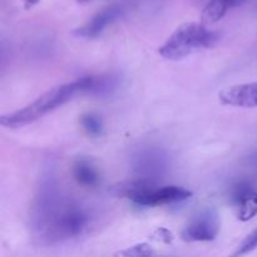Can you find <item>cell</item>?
Instances as JSON below:
<instances>
[{"label":"cell","instance_id":"6da1fadb","mask_svg":"<svg viewBox=\"0 0 257 257\" xmlns=\"http://www.w3.org/2000/svg\"><path fill=\"white\" fill-rule=\"evenodd\" d=\"M32 220L38 240L50 245L82 235L89 226L90 216L72 198L47 188L38 197Z\"/></svg>","mask_w":257,"mask_h":257},{"label":"cell","instance_id":"7a4b0ae2","mask_svg":"<svg viewBox=\"0 0 257 257\" xmlns=\"http://www.w3.org/2000/svg\"><path fill=\"white\" fill-rule=\"evenodd\" d=\"M79 93L84 94V77L72 83L52 88L22 109L4 114L0 122L7 128H20L32 124L48 113L72 100Z\"/></svg>","mask_w":257,"mask_h":257},{"label":"cell","instance_id":"3957f363","mask_svg":"<svg viewBox=\"0 0 257 257\" xmlns=\"http://www.w3.org/2000/svg\"><path fill=\"white\" fill-rule=\"evenodd\" d=\"M220 39V33L208 29L203 23H185L180 25L158 49L161 57L180 60L198 50L213 47Z\"/></svg>","mask_w":257,"mask_h":257},{"label":"cell","instance_id":"277c9868","mask_svg":"<svg viewBox=\"0 0 257 257\" xmlns=\"http://www.w3.org/2000/svg\"><path fill=\"white\" fill-rule=\"evenodd\" d=\"M220 231V220L213 208H205L193 216L183 228L182 236L186 242L213 241Z\"/></svg>","mask_w":257,"mask_h":257},{"label":"cell","instance_id":"5b68a950","mask_svg":"<svg viewBox=\"0 0 257 257\" xmlns=\"http://www.w3.org/2000/svg\"><path fill=\"white\" fill-rule=\"evenodd\" d=\"M168 158L162 150L156 147L142 148L138 151L132 160L135 175L143 180L155 181L162 177L167 171Z\"/></svg>","mask_w":257,"mask_h":257},{"label":"cell","instance_id":"8992f818","mask_svg":"<svg viewBox=\"0 0 257 257\" xmlns=\"http://www.w3.org/2000/svg\"><path fill=\"white\" fill-rule=\"evenodd\" d=\"M191 196H192L191 191L183 187H178V186H165V187L153 186L147 192L138 196L132 202H135L138 206L153 207V206L181 202V201L190 198Z\"/></svg>","mask_w":257,"mask_h":257},{"label":"cell","instance_id":"52a82bcc","mask_svg":"<svg viewBox=\"0 0 257 257\" xmlns=\"http://www.w3.org/2000/svg\"><path fill=\"white\" fill-rule=\"evenodd\" d=\"M123 14V8L120 5H112L98 12L90 20H88L83 27L75 30V35L82 38H95L107 27L119 19Z\"/></svg>","mask_w":257,"mask_h":257},{"label":"cell","instance_id":"ba28073f","mask_svg":"<svg viewBox=\"0 0 257 257\" xmlns=\"http://www.w3.org/2000/svg\"><path fill=\"white\" fill-rule=\"evenodd\" d=\"M220 102L232 107H257V83H243L227 87L218 94Z\"/></svg>","mask_w":257,"mask_h":257},{"label":"cell","instance_id":"9c48e42d","mask_svg":"<svg viewBox=\"0 0 257 257\" xmlns=\"http://www.w3.org/2000/svg\"><path fill=\"white\" fill-rule=\"evenodd\" d=\"M119 85L118 75L104 74V75H89L84 77V94L100 95L105 97L114 92Z\"/></svg>","mask_w":257,"mask_h":257},{"label":"cell","instance_id":"30bf717a","mask_svg":"<svg viewBox=\"0 0 257 257\" xmlns=\"http://www.w3.org/2000/svg\"><path fill=\"white\" fill-rule=\"evenodd\" d=\"M72 173L78 185L83 186V187L94 188L100 182V176L97 168L93 166L90 161L85 160V158H79L73 163Z\"/></svg>","mask_w":257,"mask_h":257},{"label":"cell","instance_id":"8fae6325","mask_svg":"<svg viewBox=\"0 0 257 257\" xmlns=\"http://www.w3.org/2000/svg\"><path fill=\"white\" fill-rule=\"evenodd\" d=\"M245 0H210L202 10L201 19L206 25H212L220 22L230 8L241 4Z\"/></svg>","mask_w":257,"mask_h":257},{"label":"cell","instance_id":"7c38bea8","mask_svg":"<svg viewBox=\"0 0 257 257\" xmlns=\"http://www.w3.org/2000/svg\"><path fill=\"white\" fill-rule=\"evenodd\" d=\"M79 122L83 130L85 131V133L90 137L97 138L103 136V133H104V124H103L102 118H100V115L95 114V113H84L80 117Z\"/></svg>","mask_w":257,"mask_h":257},{"label":"cell","instance_id":"4fadbf2b","mask_svg":"<svg viewBox=\"0 0 257 257\" xmlns=\"http://www.w3.org/2000/svg\"><path fill=\"white\" fill-rule=\"evenodd\" d=\"M238 208V220L241 221H250L257 216V192L253 191L251 192L240 205L237 206Z\"/></svg>","mask_w":257,"mask_h":257},{"label":"cell","instance_id":"5bb4252c","mask_svg":"<svg viewBox=\"0 0 257 257\" xmlns=\"http://www.w3.org/2000/svg\"><path fill=\"white\" fill-rule=\"evenodd\" d=\"M253 188L251 186V183H248L247 181H238L235 185L231 187L230 191V198L232 201L233 205L238 206L251 192H253Z\"/></svg>","mask_w":257,"mask_h":257},{"label":"cell","instance_id":"9a60e30c","mask_svg":"<svg viewBox=\"0 0 257 257\" xmlns=\"http://www.w3.org/2000/svg\"><path fill=\"white\" fill-rule=\"evenodd\" d=\"M155 251L151 247V245L148 243L142 242L138 243V245L132 246V247L127 248L124 251H119V252L115 253V256H152L155 255Z\"/></svg>","mask_w":257,"mask_h":257},{"label":"cell","instance_id":"2e32d148","mask_svg":"<svg viewBox=\"0 0 257 257\" xmlns=\"http://www.w3.org/2000/svg\"><path fill=\"white\" fill-rule=\"evenodd\" d=\"M257 247V228L253 230L245 240L242 241L240 246H238V250L236 251L233 255L235 256H241L246 255V253H250L251 251H253Z\"/></svg>","mask_w":257,"mask_h":257},{"label":"cell","instance_id":"e0dca14e","mask_svg":"<svg viewBox=\"0 0 257 257\" xmlns=\"http://www.w3.org/2000/svg\"><path fill=\"white\" fill-rule=\"evenodd\" d=\"M153 238H156L157 241H162V242L171 243L173 241V235L166 228H158L156 230V232L153 233Z\"/></svg>","mask_w":257,"mask_h":257},{"label":"cell","instance_id":"ac0fdd59","mask_svg":"<svg viewBox=\"0 0 257 257\" xmlns=\"http://www.w3.org/2000/svg\"><path fill=\"white\" fill-rule=\"evenodd\" d=\"M39 2L40 0H24L25 9H30V8H33L34 5H37Z\"/></svg>","mask_w":257,"mask_h":257},{"label":"cell","instance_id":"d6986e66","mask_svg":"<svg viewBox=\"0 0 257 257\" xmlns=\"http://www.w3.org/2000/svg\"><path fill=\"white\" fill-rule=\"evenodd\" d=\"M78 3H80V4H83V3H88V2H90V0H77Z\"/></svg>","mask_w":257,"mask_h":257}]
</instances>
